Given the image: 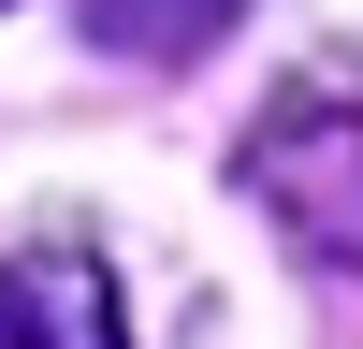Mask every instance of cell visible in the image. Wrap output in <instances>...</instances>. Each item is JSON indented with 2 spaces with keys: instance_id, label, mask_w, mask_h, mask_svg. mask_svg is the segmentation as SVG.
Here are the masks:
<instances>
[{
  "instance_id": "1",
  "label": "cell",
  "mask_w": 363,
  "mask_h": 349,
  "mask_svg": "<svg viewBox=\"0 0 363 349\" xmlns=\"http://www.w3.org/2000/svg\"><path fill=\"white\" fill-rule=\"evenodd\" d=\"M233 174H247V204H262L306 262L363 277V73L277 87V102L247 116V145H233Z\"/></svg>"
},
{
  "instance_id": "2",
  "label": "cell",
  "mask_w": 363,
  "mask_h": 349,
  "mask_svg": "<svg viewBox=\"0 0 363 349\" xmlns=\"http://www.w3.org/2000/svg\"><path fill=\"white\" fill-rule=\"evenodd\" d=\"M0 349H131L116 277L87 248H15L0 262Z\"/></svg>"
},
{
  "instance_id": "3",
  "label": "cell",
  "mask_w": 363,
  "mask_h": 349,
  "mask_svg": "<svg viewBox=\"0 0 363 349\" xmlns=\"http://www.w3.org/2000/svg\"><path fill=\"white\" fill-rule=\"evenodd\" d=\"M73 15H87V44H102V58L189 73V58H218V44H233V15H247V0H73Z\"/></svg>"
}]
</instances>
